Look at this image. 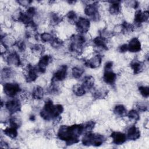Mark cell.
<instances>
[{
  "mask_svg": "<svg viewBox=\"0 0 149 149\" xmlns=\"http://www.w3.org/2000/svg\"><path fill=\"white\" fill-rule=\"evenodd\" d=\"M63 107L61 104L54 105L51 100L45 101L43 108L40 111V115L45 120H50L59 116L63 112Z\"/></svg>",
  "mask_w": 149,
  "mask_h": 149,
  "instance_id": "cell-2",
  "label": "cell"
},
{
  "mask_svg": "<svg viewBox=\"0 0 149 149\" xmlns=\"http://www.w3.org/2000/svg\"><path fill=\"white\" fill-rule=\"evenodd\" d=\"M137 108L140 111L145 112L147 110V105H146L145 104L143 103H139L137 105Z\"/></svg>",
  "mask_w": 149,
  "mask_h": 149,
  "instance_id": "cell-44",
  "label": "cell"
},
{
  "mask_svg": "<svg viewBox=\"0 0 149 149\" xmlns=\"http://www.w3.org/2000/svg\"><path fill=\"white\" fill-rule=\"evenodd\" d=\"M3 91L6 95L13 97L21 91L19 85L14 83H6L3 85Z\"/></svg>",
  "mask_w": 149,
  "mask_h": 149,
  "instance_id": "cell-6",
  "label": "cell"
},
{
  "mask_svg": "<svg viewBox=\"0 0 149 149\" xmlns=\"http://www.w3.org/2000/svg\"><path fill=\"white\" fill-rule=\"evenodd\" d=\"M41 39L44 42H48V41L51 42V41L54 39V38L50 33L45 32L41 34Z\"/></svg>",
  "mask_w": 149,
  "mask_h": 149,
  "instance_id": "cell-38",
  "label": "cell"
},
{
  "mask_svg": "<svg viewBox=\"0 0 149 149\" xmlns=\"http://www.w3.org/2000/svg\"><path fill=\"white\" fill-rule=\"evenodd\" d=\"M113 112L115 115L120 116L124 117L127 115V110L125 107L122 104L117 105L115 107Z\"/></svg>",
  "mask_w": 149,
  "mask_h": 149,
  "instance_id": "cell-24",
  "label": "cell"
},
{
  "mask_svg": "<svg viewBox=\"0 0 149 149\" xmlns=\"http://www.w3.org/2000/svg\"><path fill=\"white\" fill-rule=\"evenodd\" d=\"M26 13L29 16L33 18L34 17V16L35 15V14H36V9H35V8L32 7V6L30 7L27 9Z\"/></svg>",
  "mask_w": 149,
  "mask_h": 149,
  "instance_id": "cell-42",
  "label": "cell"
},
{
  "mask_svg": "<svg viewBox=\"0 0 149 149\" xmlns=\"http://www.w3.org/2000/svg\"><path fill=\"white\" fill-rule=\"evenodd\" d=\"M119 51L120 52H125L127 51H128L127 44H123L121 46H120L119 48Z\"/></svg>",
  "mask_w": 149,
  "mask_h": 149,
  "instance_id": "cell-45",
  "label": "cell"
},
{
  "mask_svg": "<svg viewBox=\"0 0 149 149\" xmlns=\"http://www.w3.org/2000/svg\"><path fill=\"white\" fill-rule=\"evenodd\" d=\"M51 44L53 48H59L63 45V42L62 40L55 37V38H54V39L51 41Z\"/></svg>",
  "mask_w": 149,
  "mask_h": 149,
  "instance_id": "cell-34",
  "label": "cell"
},
{
  "mask_svg": "<svg viewBox=\"0 0 149 149\" xmlns=\"http://www.w3.org/2000/svg\"><path fill=\"white\" fill-rule=\"evenodd\" d=\"M12 75V71L11 69L8 68H5L2 69L1 72V77L3 79L10 78Z\"/></svg>",
  "mask_w": 149,
  "mask_h": 149,
  "instance_id": "cell-35",
  "label": "cell"
},
{
  "mask_svg": "<svg viewBox=\"0 0 149 149\" xmlns=\"http://www.w3.org/2000/svg\"><path fill=\"white\" fill-rule=\"evenodd\" d=\"M3 133L5 134H6L7 136L11 139H15L17 136V128L13 126H10L5 128L3 130Z\"/></svg>",
  "mask_w": 149,
  "mask_h": 149,
  "instance_id": "cell-26",
  "label": "cell"
},
{
  "mask_svg": "<svg viewBox=\"0 0 149 149\" xmlns=\"http://www.w3.org/2000/svg\"><path fill=\"white\" fill-rule=\"evenodd\" d=\"M105 140V137L100 134L87 133L84 134L82 138V143L84 146L95 147L100 146Z\"/></svg>",
  "mask_w": 149,
  "mask_h": 149,
  "instance_id": "cell-3",
  "label": "cell"
},
{
  "mask_svg": "<svg viewBox=\"0 0 149 149\" xmlns=\"http://www.w3.org/2000/svg\"><path fill=\"white\" fill-rule=\"evenodd\" d=\"M95 125V123L93 120H90V121H88L86 123H84V131H86V132L91 131L94 129Z\"/></svg>",
  "mask_w": 149,
  "mask_h": 149,
  "instance_id": "cell-37",
  "label": "cell"
},
{
  "mask_svg": "<svg viewBox=\"0 0 149 149\" xmlns=\"http://www.w3.org/2000/svg\"><path fill=\"white\" fill-rule=\"evenodd\" d=\"M102 62V57L100 55H96L92 57L91 59L87 60L84 62V64L86 66L94 69L99 67L101 64Z\"/></svg>",
  "mask_w": 149,
  "mask_h": 149,
  "instance_id": "cell-13",
  "label": "cell"
},
{
  "mask_svg": "<svg viewBox=\"0 0 149 149\" xmlns=\"http://www.w3.org/2000/svg\"><path fill=\"white\" fill-rule=\"evenodd\" d=\"M32 19L33 18L29 16L26 12H20L19 13V17H18V20L26 24L28 27L30 26L31 25L34 23Z\"/></svg>",
  "mask_w": 149,
  "mask_h": 149,
  "instance_id": "cell-21",
  "label": "cell"
},
{
  "mask_svg": "<svg viewBox=\"0 0 149 149\" xmlns=\"http://www.w3.org/2000/svg\"><path fill=\"white\" fill-rule=\"evenodd\" d=\"M9 123L10 125V126L15 127L16 128H18L19 127V125L18 124V121L17 119L15 118H12L9 119Z\"/></svg>",
  "mask_w": 149,
  "mask_h": 149,
  "instance_id": "cell-43",
  "label": "cell"
},
{
  "mask_svg": "<svg viewBox=\"0 0 149 149\" xmlns=\"http://www.w3.org/2000/svg\"><path fill=\"white\" fill-rule=\"evenodd\" d=\"M31 2H32L31 1H17V2L19 3H20L21 5L24 6L29 5L30 3H31Z\"/></svg>",
  "mask_w": 149,
  "mask_h": 149,
  "instance_id": "cell-46",
  "label": "cell"
},
{
  "mask_svg": "<svg viewBox=\"0 0 149 149\" xmlns=\"http://www.w3.org/2000/svg\"><path fill=\"white\" fill-rule=\"evenodd\" d=\"M121 31L123 33H130L134 30V26L126 22H124L121 24Z\"/></svg>",
  "mask_w": 149,
  "mask_h": 149,
  "instance_id": "cell-28",
  "label": "cell"
},
{
  "mask_svg": "<svg viewBox=\"0 0 149 149\" xmlns=\"http://www.w3.org/2000/svg\"><path fill=\"white\" fill-rule=\"evenodd\" d=\"M54 84L55 83L51 84L50 87L48 88V91L51 94H56L59 93V88Z\"/></svg>",
  "mask_w": 149,
  "mask_h": 149,
  "instance_id": "cell-41",
  "label": "cell"
},
{
  "mask_svg": "<svg viewBox=\"0 0 149 149\" xmlns=\"http://www.w3.org/2000/svg\"><path fill=\"white\" fill-rule=\"evenodd\" d=\"M85 14L94 20H98L100 19L98 12V2H94L93 3L87 5L84 9Z\"/></svg>",
  "mask_w": 149,
  "mask_h": 149,
  "instance_id": "cell-5",
  "label": "cell"
},
{
  "mask_svg": "<svg viewBox=\"0 0 149 149\" xmlns=\"http://www.w3.org/2000/svg\"><path fill=\"white\" fill-rule=\"evenodd\" d=\"M44 90L43 88L40 86H36L33 90L32 97L34 99L36 100H41L43 98L44 96Z\"/></svg>",
  "mask_w": 149,
  "mask_h": 149,
  "instance_id": "cell-25",
  "label": "cell"
},
{
  "mask_svg": "<svg viewBox=\"0 0 149 149\" xmlns=\"http://www.w3.org/2000/svg\"><path fill=\"white\" fill-rule=\"evenodd\" d=\"M108 94V90H98L93 93V97L97 99H101L105 98Z\"/></svg>",
  "mask_w": 149,
  "mask_h": 149,
  "instance_id": "cell-31",
  "label": "cell"
},
{
  "mask_svg": "<svg viewBox=\"0 0 149 149\" xmlns=\"http://www.w3.org/2000/svg\"><path fill=\"white\" fill-rule=\"evenodd\" d=\"M14 45H15L19 51H20V52H23L26 49V45L24 42V41L20 40L18 41H16L14 43Z\"/></svg>",
  "mask_w": 149,
  "mask_h": 149,
  "instance_id": "cell-40",
  "label": "cell"
},
{
  "mask_svg": "<svg viewBox=\"0 0 149 149\" xmlns=\"http://www.w3.org/2000/svg\"><path fill=\"white\" fill-rule=\"evenodd\" d=\"M73 92L77 96H82L86 93V90L84 88L81 84H77L73 86Z\"/></svg>",
  "mask_w": 149,
  "mask_h": 149,
  "instance_id": "cell-29",
  "label": "cell"
},
{
  "mask_svg": "<svg viewBox=\"0 0 149 149\" xmlns=\"http://www.w3.org/2000/svg\"><path fill=\"white\" fill-rule=\"evenodd\" d=\"M32 52L36 55H42L44 52V47L41 44H35L31 47Z\"/></svg>",
  "mask_w": 149,
  "mask_h": 149,
  "instance_id": "cell-30",
  "label": "cell"
},
{
  "mask_svg": "<svg viewBox=\"0 0 149 149\" xmlns=\"http://www.w3.org/2000/svg\"><path fill=\"white\" fill-rule=\"evenodd\" d=\"M129 140H136L140 137V132L135 126H132L127 130V136Z\"/></svg>",
  "mask_w": 149,
  "mask_h": 149,
  "instance_id": "cell-17",
  "label": "cell"
},
{
  "mask_svg": "<svg viewBox=\"0 0 149 149\" xmlns=\"http://www.w3.org/2000/svg\"><path fill=\"white\" fill-rule=\"evenodd\" d=\"M66 17L70 22H74L76 23L77 21V15L75 12H74L73 10H71L66 15Z\"/></svg>",
  "mask_w": 149,
  "mask_h": 149,
  "instance_id": "cell-39",
  "label": "cell"
},
{
  "mask_svg": "<svg viewBox=\"0 0 149 149\" xmlns=\"http://www.w3.org/2000/svg\"><path fill=\"white\" fill-rule=\"evenodd\" d=\"M127 116L130 119L134 121H138L140 119V116L138 112L134 109L130 110L128 112Z\"/></svg>",
  "mask_w": 149,
  "mask_h": 149,
  "instance_id": "cell-33",
  "label": "cell"
},
{
  "mask_svg": "<svg viewBox=\"0 0 149 149\" xmlns=\"http://www.w3.org/2000/svg\"><path fill=\"white\" fill-rule=\"evenodd\" d=\"M84 132V124L62 125L59 127L57 135L60 140L65 141L68 146H70L79 141V137Z\"/></svg>",
  "mask_w": 149,
  "mask_h": 149,
  "instance_id": "cell-1",
  "label": "cell"
},
{
  "mask_svg": "<svg viewBox=\"0 0 149 149\" xmlns=\"http://www.w3.org/2000/svg\"><path fill=\"white\" fill-rule=\"evenodd\" d=\"M110 136L112 139V142L116 145L123 144L127 139L125 134L119 132H113Z\"/></svg>",
  "mask_w": 149,
  "mask_h": 149,
  "instance_id": "cell-14",
  "label": "cell"
},
{
  "mask_svg": "<svg viewBox=\"0 0 149 149\" xmlns=\"http://www.w3.org/2000/svg\"><path fill=\"white\" fill-rule=\"evenodd\" d=\"M76 26L77 31L79 33L84 34L88 31L90 26V23L88 19L80 17L77 20L76 22Z\"/></svg>",
  "mask_w": 149,
  "mask_h": 149,
  "instance_id": "cell-7",
  "label": "cell"
},
{
  "mask_svg": "<svg viewBox=\"0 0 149 149\" xmlns=\"http://www.w3.org/2000/svg\"><path fill=\"white\" fill-rule=\"evenodd\" d=\"M37 72L36 68L31 65H28L24 69V77L26 81L30 83L35 81L38 77Z\"/></svg>",
  "mask_w": 149,
  "mask_h": 149,
  "instance_id": "cell-9",
  "label": "cell"
},
{
  "mask_svg": "<svg viewBox=\"0 0 149 149\" xmlns=\"http://www.w3.org/2000/svg\"><path fill=\"white\" fill-rule=\"evenodd\" d=\"M62 19L63 17L62 16L57 13H52L50 15V22L54 26L60 23L62 21Z\"/></svg>",
  "mask_w": 149,
  "mask_h": 149,
  "instance_id": "cell-27",
  "label": "cell"
},
{
  "mask_svg": "<svg viewBox=\"0 0 149 149\" xmlns=\"http://www.w3.org/2000/svg\"><path fill=\"white\" fill-rule=\"evenodd\" d=\"M94 79L92 76H87L84 77L82 81V86L86 90H90L94 86Z\"/></svg>",
  "mask_w": 149,
  "mask_h": 149,
  "instance_id": "cell-22",
  "label": "cell"
},
{
  "mask_svg": "<svg viewBox=\"0 0 149 149\" xmlns=\"http://www.w3.org/2000/svg\"><path fill=\"white\" fill-rule=\"evenodd\" d=\"M109 2L111 3L109 8V11L110 13L112 15H117L119 13L121 9L120 1H109Z\"/></svg>",
  "mask_w": 149,
  "mask_h": 149,
  "instance_id": "cell-19",
  "label": "cell"
},
{
  "mask_svg": "<svg viewBox=\"0 0 149 149\" xmlns=\"http://www.w3.org/2000/svg\"><path fill=\"white\" fill-rule=\"evenodd\" d=\"M30 120H34L35 119V117H34V116H31V117L30 118Z\"/></svg>",
  "mask_w": 149,
  "mask_h": 149,
  "instance_id": "cell-47",
  "label": "cell"
},
{
  "mask_svg": "<svg viewBox=\"0 0 149 149\" xmlns=\"http://www.w3.org/2000/svg\"><path fill=\"white\" fill-rule=\"evenodd\" d=\"M52 61V57L49 55H45L41 57L37 64V70L40 73H44L48 65Z\"/></svg>",
  "mask_w": 149,
  "mask_h": 149,
  "instance_id": "cell-10",
  "label": "cell"
},
{
  "mask_svg": "<svg viewBox=\"0 0 149 149\" xmlns=\"http://www.w3.org/2000/svg\"><path fill=\"white\" fill-rule=\"evenodd\" d=\"M68 67L66 65H62L56 72L54 73L53 76L51 79V83H54L57 81H60L63 80L67 75Z\"/></svg>",
  "mask_w": 149,
  "mask_h": 149,
  "instance_id": "cell-8",
  "label": "cell"
},
{
  "mask_svg": "<svg viewBox=\"0 0 149 149\" xmlns=\"http://www.w3.org/2000/svg\"><path fill=\"white\" fill-rule=\"evenodd\" d=\"M116 79V74L112 71V68H104L103 74L104 81L110 85L115 84Z\"/></svg>",
  "mask_w": 149,
  "mask_h": 149,
  "instance_id": "cell-12",
  "label": "cell"
},
{
  "mask_svg": "<svg viewBox=\"0 0 149 149\" xmlns=\"http://www.w3.org/2000/svg\"><path fill=\"white\" fill-rule=\"evenodd\" d=\"M149 13L148 10L142 12L140 10H137L134 15V22L136 24H141L148 20Z\"/></svg>",
  "mask_w": 149,
  "mask_h": 149,
  "instance_id": "cell-15",
  "label": "cell"
},
{
  "mask_svg": "<svg viewBox=\"0 0 149 149\" xmlns=\"http://www.w3.org/2000/svg\"><path fill=\"white\" fill-rule=\"evenodd\" d=\"M70 43L69 45V51L77 54L82 52L83 44L86 42L84 37L81 35L73 34L70 38Z\"/></svg>",
  "mask_w": 149,
  "mask_h": 149,
  "instance_id": "cell-4",
  "label": "cell"
},
{
  "mask_svg": "<svg viewBox=\"0 0 149 149\" xmlns=\"http://www.w3.org/2000/svg\"><path fill=\"white\" fill-rule=\"evenodd\" d=\"M7 62L9 65H12L17 66L21 65V60L19 55L15 52L10 53L8 56Z\"/></svg>",
  "mask_w": 149,
  "mask_h": 149,
  "instance_id": "cell-18",
  "label": "cell"
},
{
  "mask_svg": "<svg viewBox=\"0 0 149 149\" xmlns=\"http://www.w3.org/2000/svg\"><path fill=\"white\" fill-rule=\"evenodd\" d=\"M130 67L132 69L134 74H136L143 71L144 64L143 62L138 60H134L131 62Z\"/></svg>",
  "mask_w": 149,
  "mask_h": 149,
  "instance_id": "cell-23",
  "label": "cell"
},
{
  "mask_svg": "<svg viewBox=\"0 0 149 149\" xmlns=\"http://www.w3.org/2000/svg\"><path fill=\"white\" fill-rule=\"evenodd\" d=\"M93 42L96 47L98 48L103 49L104 50H108V47L107 45V38L100 36L95 37L93 40Z\"/></svg>",
  "mask_w": 149,
  "mask_h": 149,
  "instance_id": "cell-20",
  "label": "cell"
},
{
  "mask_svg": "<svg viewBox=\"0 0 149 149\" xmlns=\"http://www.w3.org/2000/svg\"><path fill=\"white\" fill-rule=\"evenodd\" d=\"M5 107L10 114H13L21 109V104L19 100L16 99L7 101L5 104Z\"/></svg>",
  "mask_w": 149,
  "mask_h": 149,
  "instance_id": "cell-11",
  "label": "cell"
},
{
  "mask_svg": "<svg viewBox=\"0 0 149 149\" xmlns=\"http://www.w3.org/2000/svg\"><path fill=\"white\" fill-rule=\"evenodd\" d=\"M83 73H84V70L78 67H74L72 70V76H73V77L76 79L80 78L82 76Z\"/></svg>",
  "mask_w": 149,
  "mask_h": 149,
  "instance_id": "cell-32",
  "label": "cell"
},
{
  "mask_svg": "<svg viewBox=\"0 0 149 149\" xmlns=\"http://www.w3.org/2000/svg\"><path fill=\"white\" fill-rule=\"evenodd\" d=\"M139 91L140 94L145 97L147 98L149 96V89L147 86H140L139 87Z\"/></svg>",
  "mask_w": 149,
  "mask_h": 149,
  "instance_id": "cell-36",
  "label": "cell"
},
{
  "mask_svg": "<svg viewBox=\"0 0 149 149\" xmlns=\"http://www.w3.org/2000/svg\"><path fill=\"white\" fill-rule=\"evenodd\" d=\"M128 51L131 52H137L141 49V42L137 38H133L127 44Z\"/></svg>",
  "mask_w": 149,
  "mask_h": 149,
  "instance_id": "cell-16",
  "label": "cell"
}]
</instances>
